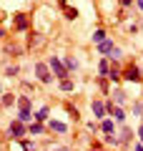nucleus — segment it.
<instances>
[{
	"label": "nucleus",
	"instance_id": "nucleus-8",
	"mask_svg": "<svg viewBox=\"0 0 143 151\" xmlns=\"http://www.w3.org/2000/svg\"><path fill=\"white\" fill-rule=\"evenodd\" d=\"M108 81H113V83H121V81H123V70H121V65H118V63H113V65H111Z\"/></svg>",
	"mask_w": 143,
	"mask_h": 151
},
{
	"label": "nucleus",
	"instance_id": "nucleus-26",
	"mask_svg": "<svg viewBox=\"0 0 143 151\" xmlns=\"http://www.w3.org/2000/svg\"><path fill=\"white\" fill-rule=\"evenodd\" d=\"M133 116H143V103H141V101L133 103Z\"/></svg>",
	"mask_w": 143,
	"mask_h": 151
},
{
	"label": "nucleus",
	"instance_id": "nucleus-28",
	"mask_svg": "<svg viewBox=\"0 0 143 151\" xmlns=\"http://www.w3.org/2000/svg\"><path fill=\"white\" fill-rule=\"evenodd\" d=\"M133 3H136V0H118V5H121V8H133Z\"/></svg>",
	"mask_w": 143,
	"mask_h": 151
},
{
	"label": "nucleus",
	"instance_id": "nucleus-23",
	"mask_svg": "<svg viewBox=\"0 0 143 151\" xmlns=\"http://www.w3.org/2000/svg\"><path fill=\"white\" fill-rule=\"evenodd\" d=\"M78 15H80V13H78V8H65V18H68V20H75Z\"/></svg>",
	"mask_w": 143,
	"mask_h": 151
},
{
	"label": "nucleus",
	"instance_id": "nucleus-27",
	"mask_svg": "<svg viewBox=\"0 0 143 151\" xmlns=\"http://www.w3.org/2000/svg\"><path fill=\"white\" fill-rule=\"evenodd\" d=\"M68 113H70V119H73V121L80 119V113H78V108H75V106H68Z\"/></svg>",
	"mask_w": 143,
	"mask_h": 151
},
{
	"label": "nucleus",
	"instance_id": "nucleus-35",
	"mask_svg": "<svg viewBox=\"0 0 143 151\" xmlns=\"http://www.w3.org/2000/svg\"><path fill=\"white\" fill-rule=\"evenodd\" d=\"M0 96H3V86H0Z\"/></svg>",
	"mask_w": 143,
	"mask_h": 151
},
{
	"label": "nucleus",
	"instance_id": "nucleus-31",
	"mask_svg": "<svg viewBox=\"0 0 143 151\" xmlns=\"http://www.w3.org/2000/svg\"><path fill=\"white\" fill-rule=\"evenodd\" d=\"M133 151H143V144H136V146H133Z\"/></svg>",
	"mask_w": 143,
	"mask_h": 151
},
{
	"label": "nucleus",
	"instance_id": "nucleus-34",
	"mask_svg": "<svg viewBox=\"0 0 143 151\" xmlns=\"http://www.w3.org/2000/svg\"><path fill=\"white\" fill-rule=\"evenodd\" d=\"M88 151H101V149H98V146H95V149H88Z\"/></svg>",
	"mask_w": 143,
	"mask_h": 151
},
{
	"label": "nucleus",
	"instance_id": "nucleus-13",
	"mask_svg": "<svg viewBox=\"0 0 143 151\" xmlns=\"http://www.w3.org/2000/svg\"><path fill=\"white\" fill-rule=\"evenodd\" d=\"M48 129L55 131V134H68V126H65L63 121H50V124H48Z\"/></svg>",
	"mask_w": 143,
	"mask_h": 151
},
{
	"label": "nucleus",
	"instance_id": "nucleus-10",
	"mask_svg": "<svg viewBox=\"0 0 143 151\" xmlns=\"http://www.w3.org/2000/svg\"><path fill=\"white\" fill-rule=\"evenodd\" d=\"M18 121H23V124H33L35 116L30 113V108H20V111H18Z\"/></svg>",
	"mask_w": 143,
	"mask_h": 151
},
{
	"label": "nucleus",
	"instance_id": "nucleus-29",
	"mask_svg": "<svg viewBox=\"0 0 143 151\" xmlns=\"http://www.w3.org/2000/svg\"><path fill=\"white\" fill-rule=\"evenodd\" d=\"M138 141H141V144H143V124L138 126Z\"/></svg>",
	"mask_w": 143,
	"mask_h": 151
},
{
	"label": "nucleus",
	"instance_id": "nucleus-25",
	"mask_svg": "<svg viewBox=\"0 0 143 151\" xmlns=\"http://www.w3.org/2000/svg\"><path fill=\"white\" fill-rule=\"evenodd\" d=\"M20 146H23V151H35V144H33V141H28V139H23Z\"/></svg>",
	"mask_w": 143,
	"mask_h": 151
},
{
	"label": "nucleus",
	"instance_id": "nucleus-4",
	"mask_svg": "<svg viewBox=\"0 0 143 151\" xmlns=\"http://www.w3.org/2000/svg\"><path fill=\"white\" fill-rule=\"evenodd\" d=\"M123 81H131V83H141L143 76H141V68L133 63H128L126 68H123Z\"/></svg>",
	"mask_w": 143,
	"mask_h": 151
},
{
	"label": "nucleus",
	"instance_id": "nucleus-22",
	"mask_svg": "<svg viewBox=\"0 0 143 151\" xmlns=\"http://www.w3.org/2000/svg\"><path fill=\"white\" fill-rule=\"evenodd\" d=\"M75 88V83L70 81V78H63V81H60V91H73Z\"/></svg>",
	"mask_w": 143,
	"mask_h": 151
},
{
	"label": "nucleus",
	"instance_id": "nucleus-7",
	"mask_svg": "<svg viewBox=\"0 0 143 151\" xmlns=\"http://www.w3.org/2000/svg\"><path fill=\"white\" fill-rule=\"evenodd\" d=\"M113 48H116V43H113L111 38H106L103 43H98V45H95V50H98V53H101V55H108V53H111Z\"/></svg>",
	"mask_w": 143,
	"mask_h": 151
},
{
	"label": "nucleus",
	"instance_id": "nucleus-12",
	"mask_svg": "<svg viewBox=\"0 0 143 151\" xmlns=\"http://www.w3.org/2000/svg\"><path fill=\"white\" fill-rule=\"evenodd\" d=\"M28 134H30V136H43V134H45V126L38 124V121H35V124H28Z\"/></svg>",
	"mask_w": 143,
	"mask_h": 151
},
{
	"label": "nucleus",
	"instance_id": "nucleus-15",
	"mask_svg": "<svg viewBox=\"0 0 143 151\" xmlns=\"http://www.w3.org/2000/svg\"><path fill=\"white\" fill-rule=\"evenodd\" d=\"M106 38H108V33L103 30V28H98V30H93V35H90V40H93V43L98 45V43H103Z\"/></svg>",
	"mask_w": 143,
	"mask_h": 151
},
{
	"label": "nucleus",
	"instance_id": "nucleus-21",
	"mask_svg": "<svg viewBox=\"0 0 143 151\" xmlns=\"http://www.w3.org/2000/svg\"><path fill=\"white\" fill-rule=\"evenodd\" d=\"M131 139H133V131L128 129L126 124H123V129H121V144H128V141H131Z\"/></svg>",
	"mask_w": 143,
	"mask_h": 151
},
{
	"label": "nucleus",
	"instance_id": "nucleus-1",
	"mask_svg": "<svg viewBox=\"0 0 143 151\" xmlns=\"http://www.w3.org/2000/svg\"><path fill=\"white\" fill-rule=\"evenodd\" d=\"M48 65H50V70H53V76L58 78V81H63V78H70V70L65 68L63 58H58V55H50V58H48Z\"/></svg>",
	"mask_w": 143,
	"mask_h": 151
},
{
	"label": "nucleus",
	"instance_id": "nucleus-14",
	"mask_svg": "<svg viewBox=\"0 0 143 151\" xmlns=\"http://www.w3.org/2000/svg\"><path fill=\"white\" fill-rule=\"evenodd\" d=\"M126 101H128L126 91H123V88H116V91H113V103H116V106H123Z\"/></svg>",
	"mask_w": 143,
	"mask_h": 151
},
{
	"label": "nucleus",
	"instance_id": "nucleus-19",
	"mask_svg": "<svg viewBox=\"0 0 143 151\" xmlns=\"http://www.w3.org/2000/svg\"><path fill=\"white\" fill-rule=\"evenodd\" d=\"M106 58H108V60H113V63H121V58H123V50H121V48L116 45V48H113L111 53L106 55Z\"/></svg>",
	"mask_w": 143,
	"mask_h": 151
},
{
	"label": "nucleus",
	"instance_id": "nucleus-9",
	"mask_svg": "<svg viewBox=\"0 0 143 151\" xmlns=\"http://www.w3.org/2000/svg\"><path fill=\"white\" fill-rule=\"evenodd\" d=\"M101 131H103L106 136L116 134V121H113V119H103V121H101Z\"/></svg>",
	"mask_w": 143,
	"mask_h": 151
},
{
	"label": "nucleus",
	"instance_id": "nucleus-20",
	"mask_svg": "<svg viewBox=\"0 0 143 151\" xmlns=\"http://www.w3.org/2000/svg\"><path fill=\"white\" fill-rule=\"evenodd\" d=\"M15 103H18V111H20V108H30L33 106V98L30 96H18Z\"/></svg>",
	"mask_w": 143,
	"mask_h": 151
},
{
	"label": "nucleus",
	"instance_id": "nucleus-2",
	"mask_svg": "<svg viewBox=\"0 0 143 151\" xmlns=\"http://www.w3.org/2000/svg\"><path fill=\"white\" fill-rule=\"evenodd\" d=\"M35 78L43 83V86H50L55 76H53V70H50V65H48V63L38 60V63H35Z\"/></svg>",
	"mask_w": 143,
	"mask_h": 151
},
{
	"label": "nucleus",
	"instance_id": "nucleus-24",
	"mask_svg": "<svg viewBox=\"0 0 143 151\" xmlns=\"http://www.w3.org/2000/svg\"><path fill=\"white\" fill-rule=\"evenodd\" d=\"M18 73H20V68H18V65H8V68H5V76H8V78H15Z\"/></svg>",
	"mask_w": 143,
	"mask_h": 151
},
{
	"label": "nucleus",
	"instance_id": "nucleus-18",
	"mask_svg": "<svg viewBox=\"0 0 143 151\" xmlns=\"http://www.w3.org/2000/svg\"><path fill=\"white\" fill-rule=\"evenodd\" d=\"M63 63L68 70H78V58L75 55H63Z\"/></svg>",
	"mask_w": 143,
	"mask_h": 151
},
{
	"label": "nucleus",
	"instance_id": "nucleus-16",
	"mask_svg": "<svg viewBox=\"0 0 143 151\" xmlns=\"http://www.w3.org/2000/svg\"><path fill=\"white\" fill-rule=\"evenodd\" d=\"M15 101H18V98L13 96V93H3V96H0V106H3V108H10Z\"/></svg>",
	"mask_w": 143,
	"mask_h": 151
},
{
	"label": "nucleus",
	"instance_id": "nucleus-11",
	"mask_svg": "<svg viewBox=\"0 0 143 151\" xmlns=\"http://www.w3.org/2000/svg\"><path fill=\"white\" fill-rule=\"evenodd\" d=\"M98 73H101L103 78H108V73H111V60H108L106 55H103V58H101V63H98Z\"/></svg>",
	"mask_w": 143,
	"mask_h": 151
},
{
	"label": "nucleus",
	"instance_id": "nucleus-5",
	"mask_svg": "<svg viewBox=\"0 0 143 151\" xmlns=\"http://www.w3.org/2000/svg\"><path fill=\"white\" fill-rule=\"evenodd\" d=\"M28 25H30V23H28V15H25V13H15V15H13V28H15L18 33L28 30Z\"/></svg>",
	"mask_w": 143,
	"mask_h": 151
},
{
	"label": "nucleus",
	"instance_id": "nucleus-32",
	"mask_svg": "<svg viewBox=\"0 0 143 151\" xmlns=\"http://www.w3.org/2000/svg\"><path fill=\"white\" fill-rule=\"evenodd\" d=\"M58 5L63 8V10H65V8H68V5H65V0H58Z\"/></svg>",
	"mask_w": 143,
	"mask_h": 151
},
{
	"label": "nucleus",
	"instance_id": "nucleus-3",
	"mask_svg": "<svg viewBox=\"0 0 143 151\" xmlns=\"http://www.w3.org/2000/svg\"><path fill=\"white\" fill-rule=\"evenodd\" d=\"M8 136H10L13 141H23V136H28V124H23V121H10V126H8Z\"/></svg>",
	"mask_w": 143,
	"mask_h": 151
},
{
	"label": "nucleus",
	"instance_id": "nucleus-6",
	"mask_svg": "<svg viewBox=\"0 0 143 151\" xmlns=\"http://www.w3.org/2000/svg\"><path fill=\"white\" fill-rule=\"evenodd\" d=\"M90 111H93V116L95 119H108V111H106V103L103 101H90Z\"/></svg>",
	"mask_w": 143,
	"mask_h": 151
},
{
	"label": "nucleus",
	"instance_id": "nucleus-17",
	"mask_svg": "<svg viewBox=\"0 0 143 151\" xmlns=\"http://www.w3.org/2000/svg\"><path fill=\"white\" fill-rule=\"evenodd\" d=\"M33 116H35V121H38V124L48 121V116H50V106H43L40 111H38V113H33Z\"/></svg>",
	"mask_w": 143,
	"mask_h": 151
},
{
	"label": "nucleus",
	"instance_id": "nucleus-33",
	"mask_svg": "<svg viewBox=\"0 0 143 151\" xmlns=\"http://www.w3.org/2000/svg\"><path fill=\"white\" fill-rule=\"evenodd\" d=\"M3 38H5V30H3V28H0V40H3Z\"/></svg>",
	"mask_w": 143,
	"mask_h": 151
},
{
	"label": "nucleus",
	"instance_id": "nucleus-30",
	"mask_svg": "<svg viewBox=\"0 0 143 151\" xmlns=\"http://www.w3.org/2000/svg\"><path fill=\"white\" fill-rule=\"evenodd\" d=\"M136 8H138L141 13H143V0H136Z\"/></svg>",
	"mask_w": 143,
	"mask_h": 151
}]
</instances>
